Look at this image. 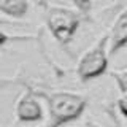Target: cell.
I'll list each match as a JSON object with an SVG mask.
<instances>
[{"mask_svg": "<svg viewBox=\"0 0 127 127\" xmlns=\"http://www.w3.org/2000/svg\"><path fill=\"white\" fill-rule=\"evenodd\" d=\"M35 92L40 98L46 102L49 113L48 122L41 127H64L81 118V114L87 108V97L78 92H70V91L45 92L38 89H35Z\"/></svg>", "mask_w": 127, "mask_h": 127, "instance_id": "1", "label": "cell"}, {"mask_svg": "<svg viewBox=\"0 0 127 127\" xmlns=\"http://www.w3.org/2000/svg\"><path fill=\"white\" fill-rule=\"evenodd\" d=\"M45 10V19L48 30L54 40L59 43V46L67 49L71 43L76 30L79 29L81 22L87 19L83 13L78 10H71L67 6H59V5H49V3H41Z\"/></svg>", "mask_w": 127, "mask_h": 127, "instance_id": "2", "label": "cell"}, {"mask_svg": "<svg viewBox=\"0 0 127 127\" xmlns=\"http://www.w3.org/2000/svg\"><path fill=\"white\" fill-rule=\"evenodd\" d=\"M110 53H108V32L103 33L91 48L83 53L76 64V76L81 83H89L102 76L108 70Z\"/></svg>", "mask_w": 127, "mask_h": 127, "instance_id": "3", "label": "cell"}, {"mask_svg": "<svg viewBox=\"0 0 127 127\" xmlns=\"http://www.w3.org/2000/svg\"><path fill=\"white\" fill-rule=\"evenodd\" d=\"M14 84H22L24 86V94L18 98L14 105V114L16 121L30 124V122H38L43 119V106L40 103V97L35 92V87L24 81H14Z\"/></svg>", "mask_w": 127, "mask_h": 127, "instance_id": "4", "label": "cell"}, {"mask_svg": "<svg viewBox=\"0 0 127 127\" xmlns=\"http://www.w3.org/2000/svg\"><path fill=\"white\" fill-rule=\"evenodd\" d=\"M127 46V8L121 11L108 30V53L110 57Z\"/></svg>", "mask_w": 127, "mask_h": 127, "instance_id": "5", "label": "cell"}, {"mask_svg": "<svg viewBox=\"0 0 127 127\" xmlns=\"http://www.w3.org/2000/svg\"><path fill=\"white\" fill-rule=\"evenodd\" d=\"M0 11L13 19H21L29 11V0H0Z\"/></svg>", "mask_w": 127, "mask_h": 127, "instance_id": "6", "label": "cell"}, {"mask_svg": "<svg viewBox=\"0 0 127 127\" xmlns=\"http://www.w3.org/2000/svg\"><path fill=\"white\" fill-rule=\"evenodd\" d=\"M110 75L113 76L114 81H116L118 89L121 91V94H127V68H124V70H114V71H111Z\"/></svg>", "mask_w": 127, "mask_h": 127, "instance_id": "7", "label": "cell"}, {"mask_svg": "<svg viewBox=\"0 0 127 127\" xmlns=\"http://www.w3.org/2000/svg\"><path fill=\"white\" fill-rule=\"evenodd\" d=\"M71 3L75 5V8L83 13L86 18H89V11H91V6H92V0H71Z\"/></svg>", "mask_w": 127, "mask_h": 127, "instance_id": "8", "label": "cell"}, {"mask_svg": "<svg viewBox=\"0 0 127 127\" xmlns=\"http://www.w3.org/2000/svg\"><path fill=\"white\" fill-rule=\"evenodd\" d=\"M30 37H13V35L6 33V32H3L2 29H0V46L6 45L8 41H21V40H27Z\"/></svg>", "mask_w": 127, "mask_h": 127, "instance_id": "9", "label": "cell"}, {"mask_svg": "<svg viewBox=\"0 0 127 127\" xmlns=\"http://www.w3.org/2000/svg\"><path fill=\"white\" fill-rule=\"evenodd\" d=\"M116 106H118V111L121 113V116H124L127 119V94H122L121 97L118 98Z\"/></svg>", "mask_w": 127, "mask_h": 127, "instance_id": "10", "label": "cell"}, {"mask_svg": "<svg viewBox=\"0 0 127 127\" xmlns=\"http://www.w3.org/2000/svg\"><path fill=\"white\" fill-rule=\"evenodd\" d=\"M0 26H16V22L10 19H0Z\"/></svg>", "mask_w": 127, "mask_h": 127, "instance_id": "11", "label": "cell"}, {"mask_svg": "<svg viewBox=\"0 0 127 127\" xmlns=\"http://www.w3.org/2000/svg\"><path fill=\"white\" fill-rule=\"evenodd\" d=\"M84 127H102V126L97 124V122H94V121H86L84 122Z\"/></svg>", "mask_w": 127, "mask_h": 127, "instance_id": "12", "label": "cell"}, {"mask_svg": "<svg viewBox=\"0 0 127 127\" xmlns=\"http://www.w3.org/2000/svg\"><path fill=\"white\" fill-rule=\"evenodd\" d=\"M118 127H121V126H118Z\"/></svg>", "mask_w": 127, "mask_h": 127, "instance_id": "13", "label": "cell"}]
</instances>
